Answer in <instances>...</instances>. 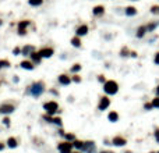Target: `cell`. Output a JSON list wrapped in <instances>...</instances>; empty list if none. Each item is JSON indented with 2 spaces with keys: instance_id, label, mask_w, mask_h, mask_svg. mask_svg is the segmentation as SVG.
<instances>
[{
  "instance_id": "obj_1",
  "label": "cell",
  "mask_w": 159,
  "mask_h": 153,
  "mask_svg": "<svg viewBox=\"0 0 159 153\" xmlns=\"http://www.w3.org/2000/svg\"><path fill=\"white\" fill-rule=\"evenodd\" d=\"M103 90L107 95H115L119 90V85H117L116 81H106L105 85H103Z\"/></svg>"
},
{
  "instance_id": "obj_2",
  "label": "cell",
  "mask_w": 159,
  "mask_h": 153,
  "mask_svg": "<svg viewBox=\"0 0 159 153\" xmlns=\"http://www.w3.org/2000/svg\"><path fill=\"white\" fill-rule=\"evenodd\" d=\"M29 88H31L29 92H31L32 96H39V95H42L43 93V90H45V85H43V82H35V84H32Z\"/></svg>"
},
{
  "instance_id": "obj_3",
  "label": "cell",
  "mask_w": 159,
  "mask_h": 153,
  "mask_svg": "<svg viewBox=\"0 0 159 153\" xmlns=\"http://www.w3.org/2000/svg\"><path fill=\"white\" fill-rule=\"evenodd\" d=\"M43 109L46 110L48 114H54V113L59 110V105L56 102H48V103L43 105Z\"/></svg>"
},
{
  "instance_id": "obj_4",
  "label": "cell",
  "mask_w": 159,
  "mask_h": 153,
  "mask_svg": "<svg viewBox=\"0 0 159 153\" xmlns=\"http://www.w3.org/2000/svg\"><path fill=\"white\" fill-rule=\"evenodd\" d=\"M71 149H73V143H70V142L59 143V150H60V153H71Z\"/></svg>"
},
{
  "instance_id": "obj_5",
  "label": "cell",
  "mask_w": 159,
  "mask_h": 153,
  "mask_svg": "<svg viewBox=\"0 0 159 153\" xmlns=\"http://www.w3.org/2000/svg\"><path fill=\"white\" fill-rule=\"evenodd\" d=\"M109 105H110V99L106 97V96H103V97H101V102H99V105H98V109L101 111L106 110V109L109 107Z\"/></svg>"
},
{
  "instance_id": "obj_6",
  "label": "cell",
  "mask_w": 159,
  "mask_h": 153,
  "mask_svg": "<svg viewBox=\"0 0 159 153\" xmlns=\"http://www.w3.org/2000/svg\"><path fill=\"white\" fill-rule=\"evenodd\" d=\"M87 153H94L95 152V143L92 141H88V142H84V148H82Z\"/></svg>"
},
{
  "instance_id": "obj_7",
  "label": "cell",
  "mask_w": 159,
  "mask_h": 153,
  "mask_svg": "<svg viewBox=\"0 0 159 153\" xmlns=\"http://www.w3.org/2000/svg\"><path fill=\"white\" fill-rule=\"evenodd\" d=\"M112 143H113L115 146H124V145L127 143V141H126L123 137H115L113 138V141H112Z\"/></svg>"
},
{
  "instance_id": "obj_8",
  "label": "cell",
  "mask_w": 159,
  "mask_h": 153,
  "mask_svg": "<svg viewBox=\"0 0 159 153\" xmlns=\"http://www.w3.org/2000/svg\"><path fill=\"white\" fill-rule=\"evenodd\" d=\"M29 25V21H21L20 24H18V33L20 35H25V28Z\"/></svg>"
},
{
  "instance_id": "obj_9",
  "label": "cell",
  "mask_w": 159,
  "mask_h": 153,
  "mask_svg": "<svg viewBox=\"0 0 159 153\" xmlns=\"http://www.w3.org/2000/svg\"><path fill=\"white\" fill-rule=\"evenodd\" d=\"M0 111L4 113V114H10V113L14 111V106L13 105H3L1 107H0Z\"/></svg>"
},
{
  "instance_id": "obj_10",
  "label": "cell",
  "mask_w": 159,
  "mask_h": 153,
  "mask_svg": "<svg viewBox=\"0 0 159 153\" xmlns=\"http://www.w3.org/2000/svg\"><path fill=\"white\" fill-rule=\"evenodd\" d=\"M39 54L42 56V57H45V58H48V57H50L53 54V49H50V48H45V49H41V52H39Z\"/></svg>"
},
{
  "instance_id": "obj_11",
  "label": "cell",
  "mask_w": 159,
  "mask_h": 153,
  "mask_svg": "<svg viewBox=\"0 0 159 153\" xmlns=\"http://www.w3.org/2000/svg\"><path fill=\"white\" fill-rule=\"evenodd\" d=\"M75 32H77V35H78V36H84V35L88 33V26H87V25H80Z\"/></svg>"
},
{
  "instance_id": "obj_12",
  "label": "cell",
  "mask_w": 159,
  "mask_h": 153,
  "mask_svg": "<svg viewBox=\"0 0 159 153\" xmlns=\"http://www.w3.org/2000/svg\"><path fill=\"white\" fill-rule=\"evenodd\" d=\"M148 32V29H147V25H141L140 28L137 29V38H143L145 36V33Z\"/></svg>"
},
{
  "instance_id": "obj_13",
  "label": "cell",
  "mask_w": 159,
  "mask_h": 153,
  "mask_svg": "<svg viewBox=\"0 0 159 153\" xmlns=\"http://www.w3.org/2000/svg\"><path fill=\"white\" fill-rule=\"evenodd\" d=\"M70 81H71V79H70L66 74H62L60 77H59V82H60L62 85H69V84H70Z\"/></svg>"
},
{
  "instance_id": "obj_14",
  "label": "cell",
  "mask_w": 159,
  "mask_h": 153,
  "mask_svg": "<svg viewBox=\"0 0 159 153\" xmlns=\"http://www.w3.org/2000/svg\"><path fill=\"white\" fill-rule=\"evenodd\" d=\"M105 13V7L103 6H95L94 7V14L95 16H102Z\"/></svg>"
},
{
  "instance_id": "obj_15",
  "label": "cell",
  "mask_w": 159,
  "mask_h": 153,
  "mask_svg": "<svg viewBox=\"0 0 159 153\" xmlns=\"http://www.w3.org/2000/svg\"><path fill=\"white\" fill-rule=\"evenodd\" d=\"M32 53H34V48L29 46V45H26L25 48L22 49V54H24V56H31Z\"/></svg>"
},
{
  "instance_id": "obj_16",
  "label": "cell",
  "mask_w": 159,
  "mask_h": 153,
  "mask_svg": "<svg viewBox=\"0 0 159 153\" xmlns=\"http://www.w3.org/2000/svg\"><path fill=\"white\" fill-rule=\"evenodd\" d=\"M107 118H109V121L116 122L117 120H119V114H117L116 111H110V113H109V116H107Z\"/></svg>"
},
{
  "instance_id": "obj_17",
  "label": "cell",
  "mask_w": 159,
  "mask_h": 153,
  "mask_svg": "<svg viewBox=\"0 0 159 153\" xmlns=\"http://www.w3.org/2000/svg\"><path fill=\"white\" fill-rule=\"evenodd\" d=\"M135 14H137V9L135 7H127L126 9V16L132 17V16H135Z\"/></svg>"
},
{
  "instance_id": "obj_18",
  "label": "cell",
  "mask_w": 159,
  "mask_h": 153,
  "mask_svg": "<svg viewBox=\"0 0 159 153\" xmlns=\"http://www.w3.org/2000/svg\"><path fill=\"white\" fill-rule=\"evenodd\" d=\"M159 25V21H155V22H149L148 25H147V29H148V32H154L155 29H156V26Z\"/></svg>"
},
{
  "instance_id": "obj_19",
  "label": "cell",
  "mask_w": 159,
  "mask_h": 153,
  "mask_svg": "<svg viewBox=\"0 0 159 153\" xmlns=\"http://www.w3.org/2000/svg\"><path fill=\"white\" fill-rule=\"evenodd\" d=\"M7 145H9V148H17V139L16 138H9L7 139Z\"/></svg>"
},
{
  "instance_id": "obj_20",
  "label": "cell",
  "mask_w": 159,
  "mask_h": 153,
  "mask_svg": "<svg viewBox=\"0 0 159 153\" xmlns=\"http://www.w3.org/2000/svg\"><path fill=\"white\" fill-rule=\"evenodd\" d=\"M21 67L22 68H25V70H32L34 68V64H32V61H22L21 63Z\"/></svg>"
},
{
  "instance_id": "obj_21",
  "label": "cell",
  "mask_w": 159,
  "mask_h": 153,
  "mask_svg": "<svg viewBox=\"0 0 159 153\" xmlns=\"http://www.w3.org/2000/svg\"><path fill=\"white\" fill-rule=\"evenodd\" d=\"M31 57H32V60H34V63H39V61H41V58H42V56H41V54H39V53H32L31 54Z\"/></svg>"
},
{
  "instance_id": "obj_22",
  "label": "cell",
  "mask_w": 159,
  "mask_h": 153,
  "mask_svg": "<svg viewBox=\"0 0 159 153\" xmlns=\"http://www.w3.org/2000/svg\"><path fill=\"white\" fill-rule=\"evenodd\" d=\"M73 146H75L77 149H82L84 148V142H81L78 139H74V141H73Z\"/></svg>"
},
{
  "instance_id": "obj_23",
  "label": "cell",
  "mask_w": 159,
  "mask_h": 153,
  "mask_svg": "<svg viewBox=\"0 0 159 153\" xmlns=\"http://www.w3.org/2000/svg\"><path fill=\"white\" fill-rule=\"evenodd\" d=\"M71 45H73V46H75V48H80V46H81L80 38H78V36H74V38H73V39H71Z\"/></svg>"
},
{
  "instance_id": "obj_24",
  "label": "cell",
  "mask_w": 159,
  "mask_h": 153,
  "mask_svg": "<svg viewBox=\"0 0 159 153\" xmlns=\"http://www.w3.org/2000/svg\"><path fill=\"white\" fill-rule=\"evenodd\" d=\"M28 3H29L31 6H35V7H37V6H41V4H42L43 0H28Z\"/></svg>"
},
{
  "instance_id": "obj_25",
  "label": "cell",
  "mask_w": 159,
  "mask_h": 153,
  "mask_svg": "<svg viewBox=\"0 0 159 153\" xmlns=\"http://www.w3.org/2000/svg\"><path fill=\"white\" fill-rule=\"evenodd\" d=\"M4 67H10V61L9 60H0V68H4Z\"/></svg>"
},
{
  "instance_id": "obj_26",
  "label": "cell",
  "mask_w": 159,
  "mask_h": 153,
  "mask_svg": "<svg viewBox=\"0 0 159 153\" xmlns=\"http://www.w3.org/2000/svg\"><path fill=\"white\" fill-rule=\"evenodd\" d=\"M151 103H152V106H154L155 109H159V96H156V97H154Z\"/></svg>"
},
{
  "instance_id": "obj_27",
  "label": "cell",
  "mask_w": 159,
  "mask_h": 153,
  "mask_svg": "<svg viewBox=\"0 0 159 153\" xmlns=\"http://www.w3.org/2000/svg\"><path fill=\"white\" fill-rule=\"evenodd\" d=\"M151 13L155 16H159V6H152L151 7Z\"/></svg>"
},
{
  "instance_id": "obj_28",
  "label": "cell",
  "mask_w": 159,
  "mask_h": 153,
  "mask_svg": "<svg viewBox=\"0 0 159 153\" xmlns=\"http://www.w3.org/2000/svg\"><path fill=\"white\" fill-rule=\"evenodd\" d=\"M154 137H155V141L159 143V128H155V132H154Z\"/></svg>"
},
{
  "instance_id": "obj_29",
  "label": "cell",
  "mask_w": 159,
  "mask_h": 153,
  "mask_svg": "<svg viewBox=\"0 0 159 153\" xmlns=\"http://www.w3.org/2000/svg\"><path fill=\"white\" fill-rule=\"evenodd\" d=\"M80 68H81L80 64H74V65L71 67V71H73V73H77V71H80Z\"/></svg>"
},
{
  "instance_id": "obj_30",
  "label": "cell",
  "mask_w": 159,
  "mask_h": 153,
  "mask_svg": "<svg viewBox=\"0 0 159 153\" xmlns=\"http://www.w3.org/2000/svg\"><path fill=\"white\" fill-rule=\"evenodd\" d=\"M53 122H54L56 125H62V118H59V117H53Z\"/></svg>"
},
{
  "instance_id": "obj_31",
  "label": "cell",
  "mask_w": 159,
  "mask_h": 153,
  "mask_svg": "<svg viewBox=\"0 0 159 153\" xmlns=\"http://www.w3.org/2000/svg\"><path fill=\"white\" fill-rule=\"evenodd\" d=\"M144 109L145 110H151V109H154V106H152V103H145L144 105Z\"/></svg>"
},
{
  "instance_id": "obj_32",
  "label": "cell",
  "mask_w": 159,
  "mask_h": 153,
  "mask_svg": "<svg viewBox=\"0 0 159 153\" xmlns=\"http://www.w3.org/2000/svg\"><path fill=\"white\" fill-rule=\"evenodd\" d=\"M130 53H131V52H128L127 49L124 48V49H122V52H120V54H122V56H128Z\"/></svg>"
},
{
  "instance_id": "obj_33",
  "label": "cell",
  "mask_w": 159,
  "mask_h": 153,
  "mask_svg": "<svg viewBox=\"0 0 159 153\" xmlns=\"http://www.w3.org/2000/svg\"><path fill=\"white\" fill-rule=\"evenodd\" d=\"M13 53H14L16 56H18L20 53H22V50H21V49H20V48H16V49H14V50H13Z\"/></svg>"
},
{
  "instance_id": "obj_34",
  "label": "cell",
  "mask_w": 159,
  "mask_h": 153,
  "mask_svg": "<svg viewBox=\"0 0 159 153\" xmlns=\"http://www.w3.org/2000/svg\"><path fill=\"white\" fill-rule=\"evenodd\" d=\"M154 63L155 64H158L159 65V52L156 53V54H155V58H154Z\"/></svg>"
},
{
  "instance_id": "obj_35",
  "label": "cell",
  "mask_w": 159,
  "mask_h": 153,
  "mask_svg": "<svg viewBox=\"0 0 159 153\" xmlns=\"http://www.w3.org/2000/svg\"><path fill=\"white\" fill-rule=\"evenodd\" d=\"M3 124H4V125H10V118H9V117H6L4 120H3Z\"/></svg>"
},
{
  "instance_id": "obj_36",
  "label": "cell",
  "mask_w": 159,
  "mask_h": 153,
  "mask_svg": "<svg viewBox=\"0 0 159 153\" xmlns=\"http://www.w3.org/2000/svg\"><path fill=\"white\" fill-rule=\"evenodd\" d=\"M73 81H74V82H81V78H80L78 75H74V77H73Z\"/></svg>"
},
{
  "instance_id": "obj_37",
  "label": "cell",
  "mask_w": 159,
  "mask_h": 153,
  "mask_svg": "<svg viewBox=\"0 0 159 153\" xmlns=\"http://www.w3.org/2000/svg\"><path fill=\"white\" fill-rule=\"evenodd\" d=\"M64 138H66V139H74V135H71V134H67V135H64Z\"/></svg>"
},
{
  "instance_id": "obj_38",
  "label": "cell",
  "mask_w": 159,
  "mask_h": 153,
  "mask_svg": "<svg viewBox=\"0 0 159 153\" xmlns=\"http://www.w3.org/2000/svg\"><path fill=\"white\" fill-rule=\"evenodd\" d=\"M99 81H101V82H105V77H103V75H99Z\"/></svg>"
},
{
  "instance_id": "obj_39",
  "label": "cell",
  "mask_w": 159,
  "mask_h": 153,
  "mask_svg": "<svg viewBox=\"0 0 159 153\" xmlns=\"http://www.w3.org/2000/svg\"><path fill=\"white\" fill-rule=\"evenodd\" d=\"M155 93H156V96H159V85L156 86V89H155Z\"/></svg>"
},
{
  "instance_id": "obj_40",
  "label": "cell",
  "mask_w": 159,
  "mask_h": 153,
  "mask_svg": "<svg viewBox=\"0 0 159 153\" xmlns=\"http://www.w3.org/2000/svg\"><path fill=\"white\" fill-rule=\"evenodd\" d=\"M3 149H4V145H3V143H0V150H3Z\"/></svg>"
},
{
  "instance_id": "obj_41",
  "label": "cell",
  "mask_w": 159,
  "mask_h": 153,
  "mask_svg": "<svg viewBox=\"0 0 159 153\" xmlns=\"http://www.w3.org/2000/svg\"><path fill=\"white\" fill-rule=\"evenodd\" d=\"M0 25H1V21H0Z\"/></svg>"
},
{
  "instance_id": "obj_42",
  "label": "cell",
  "mask_w": 159,
  "mask_h": 153,
  "mask_svg": "<svg viewBox=\"0 0 159 153\" xmlns=\"http://www.w3.org/2000/svg\"><path fill=\"white\" fill-rule=\"evenodd\" d=\"M151 153H154V152H151Z\"/></svg>"
},
{
  "instance_id": "obj_43",
  "label": "cell",
  "mask_w": 159,
  "mask_h": 153,
  "mask_svg": "<svg viewBox=\"0 0 159 153\" xmlns=\"http://www.w3.org/2000/svg\"><path fill=\"white\" fill-rule=\"evenodd\" d=\"M75 153H78V152H75Z\"/></svg>"
},
{
  "instance_id": "obj_44",
  "label": "cell",
  "mask_w": 159,
  "mask_h": 153,
  "mask_svg": "<svg viewBox=\"0 0 159 153\" xmlns=\"http://www.w3.org/2000/svg\"><path fill=\"white\" fill-rule=\"evenodd\" d=\"M134 1H135V0H134Z\"/></svg>"
},
{
  "instance_id": "obj_45",
  "label": "cell",
  "mask_w": 159,
  "mask_h": 153,
  "mask_svg": "<svg viewBox=\"0 0 159 153\" xmlns=\"http://www.w3.org/2000/svg\"><path fill=\"white\" fill-rule=\"evenodd\" d=\"M158 153H159V152H158Z\"/></svg>"
}]
</instances>
